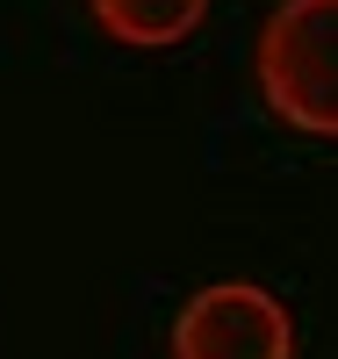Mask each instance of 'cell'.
Here are the masks:
<instances>
[{"instance_id": "1", "label": "cell", "mask_w": 338, "mask_h": 359, "mask_svg": "<svg viewBox=\"0 0 338 359\" xmlns=\"http://www.w3.org/2000/svg\"><path fill=\"white\" fill-rule=\"evenodd\" d=\"M259 101L302 137H338V0H281L252 43Z\"/></svg>"}, {"instance_id": "2", "label": "cell", "mask_w": 338, "mask_h": 359, "mask_svg": "<svg viewBox=\"0 0 338 359\" xmlns=\"http://www.w3.org/2000/svg\"><path fill=\"white\" fill-rule=\"evenodd\" d=\"M173 359H295V316L259 280H209L173 316Z\"/></svg>"}, {"instance_id": "3", "label": "cell", "mask_w": 338, "mask_h": 359, "mask_svg": "<svg viewBox=\"0 0 338 359\" xmlns=\"http://www.w3.org/2000/svg\"><path fill=\"white\" fill-rule=\"evenodd\" d=\"M86 15L122 50H173L202 29L209 0H86Z\"/></svg>"}]
</instances>
